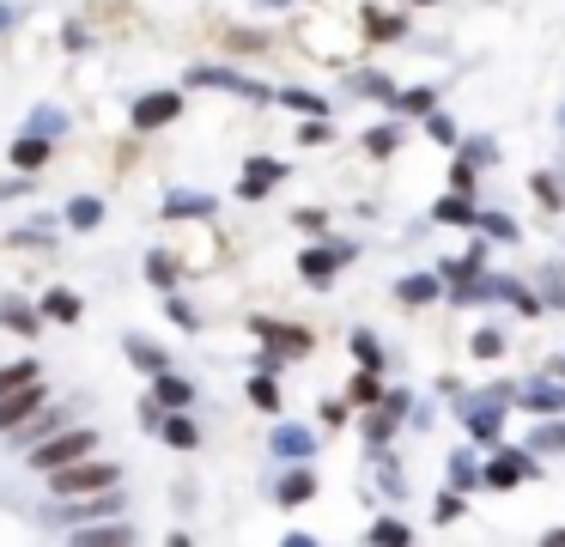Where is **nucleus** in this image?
I'll list each match as a JSON object with an SVG mask.
<instances>
[{
	"instance_id": "nucleus-60",
	"label": "nucleus",
	"mask_w": 565,
	"mask_h": 547,
	"mask_svg": "<svg viewBox=\"0 0 565 547\" xmlns=\"http://www.w3.org/2000/svg\"><path fill=\"white\" fill-rule=\"evenodd\" d=\"M262 7H292V0H262Z\"/></svg>"
},
{
	"instance_id": "nucleus-54",
	"label": "nucleus",
	"mask_w": 565,
	"mask_h": 547,
	"mask_svg": "<svg viewBox=\"0 0 565 547\" xmlns=\"http://www.w3.org/2000/svg\"><path fill=\"white\" fill-rule=\"evenodd\" d=\"M231 49H268V31H225Z\"/></svg>"
},
{
	"instance_id": "nucleus-40",
	"label": "nucleus",
	"mask_w": 565,
	"mask_h": 547,
	"mask_svg": "<svg viewBox=\"0 0 565 547\" xmlns=\"http://www.w3.org/2000/svg\"><path fill=\"white\" fill-rule=\"evenodd\" d=\"M25 134H49V140H55V134H67V116H61L55 104H37L31 122H25Z\"/></svg>"
},
{
	"instance_id": "nucleus-5",
	"label": "nucleus",
	"mask_w": 565,
	"mask_h": 547,
	"mask_svg": "<svg viewBox=\"0 0 565 547\" xmlns=\"http://www.w3.org/2000/svg\"><path fill=\"white\" fill-rule=\"evenodd\" d=\"M408 408H414V402H408V389H389V396L365 414V426H359V432H365V444H371V450H383V444L395 438V426L408 420Z\"/></svg>"
},
{
	"instance_id": "nucleus-20",
	"label": "nucleus",
	"mask_w": 565,
	"mask_h": 547,
	"mask_svg": "<svg viewBox=\"0 0 565 547\" xmlns=\"http://www.w3.org/2000/svg\"><path fill=\"white\" fill-rule=\"evenodd\" d=\"M122 353H128V359H134V365H140L146 377H158V371H171V353H165V347H152L146 335H128V341H122Z\"/></svg>"
},
{
	"instance_id": "nucleus-19",
	"label": "nucleus",
	"mask_w": 565,
	"mask_h": 547,
	"mask_svg": "<svg viewBox=\"0 0 565 547\" xmlns=\"http://www.w3.org/2000/svg\"><path fill=\"white\" fill-rule=\"evenodd\" d=\"M450 487H462V493L487 487V462H480L474 450H456V456H450Z\"/></svg>"
},
{
	"instance_id": "nucleus-37",
	"label": "nucleus",
	"mask_w": 565,
	"mask_h": 547,
	"mask_svg": "<svg viewBox=\"0 0 565 547\" xmlns=\"http://www.w3.org/2000/svg\"><path fill=\"white\" fill-rule=\"evenodd\" d=\"M401 128H408V122H383V128H371V134H365V152H371V159H389V152L401 146Z\"/></svg>"
},
{
	"instance_id": "nucleus-32",
	"label": "nucleus",
	"mask_w": 565,
	"mask_h": 547,
	"mask_svg": "<svg viewBox=\"0 0 565 547\" xmlns=\"http://www.w3.org/2000/svg\"><path fill=\"white\" fill-rule=\"evenodd\" d=\"M146 286H158V292H171V286H177V256H165V250H152V256H146Z\"/></svg>"
},
{
	"instance_id": "nucleus-24",
	"label": "nucleus",
	"mask_w": 565,
	"mask_h": 547,
	"mask_svg": "<svg viewBox=\"0 0 565 547\" xmlns=\"http://www.w3.org/2000/svg\"><path fill=\"white\" fill-rule=\"evenodd\" d=\"M432 225H480V207H474L468 195H456V189H450V195L432 207Z\"/></svg>"
},
{
	"instance_id": "nucleus-12",
	"label": "nucleus",
	"mask_w": 565,
	"mask_h": 547,
	"mask_svg": "<svg viewBox=\"0 0 565 547\" xmlns=\"http://www.w3.org/2000/svg\"><path fill=\"white\" fill-rule=\"evenodd\" d=\"M268 450L286 456V462H310V456H316V432H310V426H274V432H268Z\"/></svg>"
},
{
	"instance_id": "nucleus-7",
	"label": "nucleus",
	"mask_w": 565,
	"mask_h": 547,
	"mask_svg": "<svg viewBox=\"0 0 565 547\" xmlns=\"http://www.w3.org/2000/svg\"><path fill=\"white\" fill-rule=\"evenodd\" d=\"M517 402H523L529 414H565V377H553V371L529 377V383L517 389Z\"/></svg>"
},
{
	"instance_id": "nucleus-46",
	"label": "nucleus",
	"mask_w": 565,
	"mask_h": 547,
	"mask_svg": "<svg viewBox=\"0 0 565 547\" xmlns=\"http://www.w3.org/2000/svg\"><path fill=\"white\" fill-rule=\"evenodd\" d=\"M468 347H474V359H499L505 353V329H474Z\"/></svg>"
},
{
	"instance_id": "nucleus-58",
	"label": "nucleus",
	"mask_w": 565,
	"mask_h": 547,
	"mask_svg": "<svg viewBox=\"0 0 565 547\" xmlns=\"http://www.w3.org/2000/svg\"><path fill=\"white\" fill-rule=\"evenodd\" d=\"M547 371H553V377H565V359H553V365H547Z\"/></svg>"
},
{
	"instance_id": "nucleus-45",
	"label": "nucleus",
	"mask_w": 565,
	"mask_h": 547,
	"mask_svg": "<svg viewBox=\"0 0 565 547\" xmlns=\"http://www.w3.org/2000/svg\"><path fill=\"white\" fill-rule=\"evenodd\" d=\"M529 189H535V201H541V207H565V183H559V177L535 171V177H529Z\"/></svg>"
},
{
	"instance_id": "nucleus-10",
	"label": "nucleus",
	"mask_w": 565,
	"mask_h": 547,
	"mask_svg": "<svg viewBox=\"0 0 565 547\" xmlns=\"http://www.w3.org/2000/svg\"><path fill=\"white\" fill-rule=\"evenodd\" d=\"M37 408H49L43 383H25V389H13V396H0V432H19Z\"/></svg>"
},
{
	"instance_id": "nucleus-59",
	"label": "nucleus",
	"mask_w": 565,
	"mask_h": 547,
	"mask_svg": "<svg viewBox=\"0 0 565 547\" xmlns=\"http://www.w3.org/2000/svg\"><path fill=\"white\" fill-rule=\"evenodd\" d=\"M414 7H444V0H414Z\"/></svg>"
},
{
	"instance_id": "nucleus-31",
	"label": "nucleus",
	"mask_w": 565,
	"mask_h": 547,
	"mask_svg": "<svg viewBox=\"0 0 565 547\" xmlns=\"http://www.w3.org/2000/svg\"><path fill=\"white\" fill-rule=\"evenodd\" d=\"M480 262H487V250L474 244V250L462 256V262H438V274H444L450 286H468V280H480Z\"/></svg>"
},
{
	"instance_id": "nucleus-8",
	"label": "nucleus",
	"mask_w": 565,
	"mask_h": 547,
	"mask_svg": "<svg viewBox=\"0 0 565 547\" xmlns=\"http://www.w3.org/2000/svg\"><path fill=\"white\" fill-rule=\"evenodd\" d=\"M353 256H359L353 244H329V250H304V256H298V274H304L310 286H329V280H335V268H341V262H353Z\"/></svg>"
},
{
	"instance_id": "nucleus-26",
	"label": "nucleus",
	"mask_w": 565,
	"mask_h": 547,
	"mask_svg": "<svg viewBox=\"0 0 565 547\" xmlns=\"http://www.w3.org/2000/svg\"><path fill=\"white\" fill-rule=\"evenodd\" d=\"M49 165V134H19L13 140V171H37Z\"/></svg>"
},
{
	"instance_id": "nucleus-11",
	"label": "nucleus",
	"mask_w": 565,
	"mask_h": 547,
	"mask_svg": "<svg viewBox=\"0 0 565 547\" xmlns=\"http://www.w3.org/2000/svg\"><path fill=\"white\" fill-rule=\"evenodd\" d=\"M280 183H286V165H280V159H250L244 177H237V195H244V201H262V195L280 189Z\"/></svg>"
},
{
	"instance_id": "nucleus-29",
	"label": "nucleus",
	"mask_w": 565,
	"mask_h": 547,
	"mask_svg": "<svg viewBox=\"0 0 565 547\" xmlns=\"http://www.w3.org/2000/svg\"><path fill=\"white\" fill-rule=\"evenodd\" d=\"M79 541H92V547H128L134 541V523H86V529H79Z\"/></svg>"
},
{
	"instance_id": "nucleus-48",
	"label": "nucleus",
	"mask_w": 565,
	"mask_h": 547,
	"mask_svg": "<svg viewBox=\"0 0 565 547\" xmlns=\"http://www.w3.org/2000/svg\"><path fill=\"white\" fill-rule=\"evenodd\" d=\"M426 134H432L438 146H462V134H456V122H450L444 110H432V116H426Z\"/></svg>"
},
{
	"instance_id": "nucleus-17",
	"label": "nucleus",
	"mask_w": 565,
	"mask_h": 547,
	"mask_svg": "<svg viewBox=\"0 0 565 547\" xmlns=\"http://www.w3.org/2000/svg\"><path fill=\"white\" fill-rule=\"evenodd\" d=\"M37 310H43L49 323H67V329H73V323H79V310H86V304H79V292H67V286H49Z\"/></svg>"
},
{
	"instance_id": "nucleus-14",
	"label": "nucleus",
	"mask_w": 565,
	"mask_h": 547,
	"mask_svg": "<svg viewBox=\"0 0 565 547\" xmlns=\"http://www.w3.org/2000/svg\"><path fill=\"white\" fill-rule=\"evenodd\" d=\"M274 499L292 511V505H304V499H316V468L310 462H298V468H286L280 475V487H274Z\"/></svg>"
},
{
	"instance_id": "nucleus-9",
	"label": "nucleus",
	"mask_w": 565,
	"mask_h": 547,
	"mask_svg": "<svg viewBox=\"0 0 565 547\" xmlns=\"http://www.w3.org/2000/svg\"><path fill=\"white\" fill-rule=\"evenodd\" d=\"M250 335L268 341V347H280V353H310V329L280 323V317H250Z\"/></svg>"
},
{
	"instance_id": "nucleus-25",
	"label": "nucleus",
	"mask_w": 565,
	"mask_h": 547,
	"mask_svg": "<svg viewBox=\"0 0 565 547\" xmlns=\"http://www.w3.org/2000/svg\"><path fill=\"white\" fill-rule=\"evenodd\" d=\"M61 426H67V414H55V408H37V414H31L19 432H7V438H19V444H43V438H55Z\"/></svg>"
},
{
	"instance_id": "nucleus-28",
	"label": "nucleus",
	"mask_w": 565,
	"mask_h": 547,
	"mask_svg": "<svg viewBox=\"0 0 565 547\" xmlns=\"http://www.w3.org/2000/svg\"><path fill=\"white\" fill-rule=\"evenodd\" d=\"M365 37H371V43H395V37H408V19H395V13H377V7H365Z\"/></svg>"
},
{
	"instance_id": "nucleus-13",
	"label": "nucleus",
	"mask_w": 565,
	"mask_h": 547,
	"mask_svg": "<svg viewBox=\"0 0 565 547\" xmlns=\"http://www.w3.org/2000/svg\"><path fill=\"white\" fill-rule=\"evenodd\" d=\"M158 213H165V219H213L219 201H213V195H195V189H171Z\"/></svg>"
},
{
	"instance_id": "nucleus-3",
	"label": "nucleus",
	"mask_w": 565,
	"mask_h": 547,
	"mask_svg": "<svg viewBox=\"0 0 565 547\" xmlns=\"http://www.w3.org/2000/svg\"><path fill=\"white\" fill-rule=\"evenodd\" d=\"M183 86H189V92H231V98H250V104H268V98H274L262 80H250V73H231V67H189Z\"/></svg>"
},
{
	"instance_id": "nucleus-2",
	"label": "nucleus",
	"mask_w": 565,
	"mask_h": 547,
	"mask_svg": "<svg viewBox=\"0 0 565 547\" xmlns=\"http://www.w3.org/2000/svg\"><path fill=\"white\" fill-rule=\"evenodd\" d=\"M98 450V432L92 426H61L55 438H43V444H31V468H43V475H49V468H67V462H79V456H92Z\"/></svg>"
},
{
	"instance_id": "nucleus-34",
	"label": "nucleus",
	"mask_w": 565,
	"mask_h": 547,
	"mask_svg": "<svg viewBox=\"0 0 565 547\" xmlns=\"http://www.w3.org/2000/svg\"><path fill=\"white\" fill-rule=\"evenodd\" d=\"M462 511H468V493H462V487H444V493H438V505H432V523H438V529H450Z\"/></svg>"
},
{
	"instance_id": "nucleus-61",
	"label": "nucleus",
	"mask_w": 565,
	"mask_h": 547,
	"mask_svg": "<svg viewBox=\"0 0 565 547\" xmlns=\"http://www.w3.org/2000/svg\"><path fill=\"white\" fill-rule=\"evenodd\" d=\"M559 128H565V110H559Z\"/></svg>"
},
{
	"instance_id": "nucleus-49",
	"label": "nucleus",
	"mask_w": 565,
	"mask_h": 547,
	"mask_svg": "<svg viewBox=\"0 0 565 547\" xmlns=\"http://www.w3.org/2000/svg\"><path fill=\"white\" fill-rule=\"evenodd\" d=\"M322 140H335L329 116H310V122H298V146H322Z\"/></svg>"
},
{
	"instance_id": "nucleus-36",
	"label": "nucleus",
	"mask_w": 565,
	"mask_h": 547,
	"mask_svg": "<svg viewBox=\"0 0 565 547\" xmlns=\"http://www.w3.org/2000/svg\"><path fill=\"white\" fill-rule=\"evenodd\" d=\"M432 104H438V92H432V86H408V92H395V110H401V116H432Z\"/></svg>"
},
{
	"instance_id": "nucleus-15",
	"label": "nucleus",
	"mask_w": 565,
	"mask_h": 547,
	"mask_svg": "<svg viewBox=\"0 0 565 547\" xmlns=\"http://www.w3.org/2000/svg\"><path fill=\"white\" fill-rule=\"evenodd\" d=\"M468 432L480 438V444H499L505 438V414H499V402H468Z\"/></svg>"
},
{
	"instance_id": "nucleus-53",
	"label": "nucleus",
	"mask_w": 565,
	"mask_h": 547,
	"mask_svg": "<svg viewBox=\"0 0 565 547\" xmlns=\"http://www.w3.org/2000/svg\"><path fill=\"white\" fill-rule=\"evenodd\" d=\"M541 286H547V304H553V310H565V274H559V268H547V274H541Z\"/></svg>"
},
{
	"instance_id": "nucleus-6",
	"label": "nucleus",
	"mask_w": 565,
	"mask_h": 547,
	"mask_svg": "<svg viewBox=\"0 0 565 547\" xmlns=\"http://www.w3.org/2000/svg\"><path fill=\"white\" fill-rule=\"evenodd\" d=\"M177 116H183V92H146V98H134V110H128V122H134L140 134L171 128Z\"/></svg>"
},
{
	"instance_id": "nucleus-22",
	"label": "nucleus",
	"mask_w": 565,
	"mask_h": 547,
	"mask_svg": "<svg viewBox=\"0 0 565 547\" xmlns=\"http://www.w3.org/2000/svg\"><path fill=\"white\" fill-rule=\"evenodd\" d=\"M347 92H353V98H383V104H395L389 73H377V67H359V73H347Z\"/></svg>"
},
{
	"instance_id": "nucleus-56",
	"label": "nucleus",
	"mask_w": 565,
	"mask_h": 547,
	"mask_svg": "<svg viewBox=\"0 0 565 547\" xmlns=\"http://www.w3.org/2000/svg\"><path fill=\"white\" fill-rule=\"evenodd\" d=\"M13 31V7H7V0H0V37H7Z\"/></svg>"
},
{
	"instance_id": "nucleus-52",
	"label": "nucleus",
	"mask_w": 565,
	"mask_h": 547,
	"mask_svg": "<svg viewBox=\"0 0 565 547\" xmlns=\"http://www.w3.org/2000/svg\"><path fill=\"white\" fill-rule=\"evenodd\" d=\"M165 310H171V323H177L183 335H195V329H201V317H195V304H183V298H171Z\"/></svg>"
},
{
	"instance_id": "nucleus-33",
	"label": "nucleus",
	"mask_w": 565,
	"mask_h": 547,
	"mask_svg": "<svg viewBox=\"0 0 565 547\" xmlns=\"http://www.w3.org/2000/svg\"><path fill=\"white\" fill-rule=\"evenodd\" d=\"M353 365H365V371H383V341H377L371 329H353Z\"/></svg>"
},
{
	"instance_id": "nucleus-38",
	"label": "nucleus",
	"mask_w": 565,
	"mask_h": 547,
	"mask_svg": "<svg viewBox=\"0 0 565 547\" xmlns=\"http://www.w3.org/2000/svg\"><path fill=\"white\" fill-rule=\"evenodd\" d=\"M371 541H377V547H408L414 529L401 523V517H377V523H371Z\"/></svg>"
},
{
	"instance_id": "nucleus-4",
	"label": "nucleus",
	"mask_w": 565,
	"mask_h": 547,
	"mask_svg": "<svg viewBox=\"0 0 565 547\" xmlns=\"http://www.w3.org/2000/svg\"><path fill=\"white\" fill-rule=\"evenodd\" d=\"M535 475H541L535 450H529V444L517 450V444H505V438H499V450L487 456V487H499V493H505V487H523V481H535Z\"/></svg>"
},
{
	"instance_id": "nucleus-41",
	"label": "nucleus",
	"mask_w": 565,
	"mask_h": 547,
	"mask_svg": "<svg viewBox=\"0 0 565 547\" xmlns=\"http://www.w3.org/2000/svg\"><path fill=\"white\" fill-rule=\"evenodd\" d=\"M250 402H256L262 414H280V389H274V371H256V377H250Z\"/></svg>"
},
{
	"instance_id": "nucleus-35",
	"label": "nucleus",
	"mask_w": 565,
	"mask_h": 547,
	"mask_svg": "<svg viewBox=\"0 0 565 547\" xmlns=\"http://www.w3.org/2000/svg\"><path fill=\"white\" fill-rule=\"evenodd\" d=\"M529 450H535V456H553V450H565V420H541V426L529 432Z\"/></svg>"
},
{
	"instance_id": "nucleus-43",
	"label": "nucleus",
	"mask_w": 565,
	"mask_h": 547,
	"mask_svg": "<svg viewBox=\"0 0 565 547\" xmlns=\"http://www.w3.org/2000/svg\"><path fill=\"white\" fill-rule=\"evenodd\" d=\"M499 298H505V304H517L523 317H541V298H535L523 280H499Z\"/></svg>"
},
{
	"instance_id": "nucleus-23",
	"label": "nucleus",
	"mask_w": 565,
	"mask_h": 547,
	"mask_svg": "<svg viewBox=\"0 0 565 547\" xmlns=\"http://www.w3.org/2000/svg\"><path fill=\"white\" fill-rule=\"evenodd\" d=\"M152 396L165 402V408H189V402H195V383L177 377V371H158V377H152Z\"/></svg>"
},
{
	"instance_id": "nucleus-42",
	"label": "nucleus",
	"mask_w": 565,
	"mask_h": 547,
	"mask_svg": "<svg viewBox=\"0 0 565 547\" xmlns=\"http://www.w3.org/2000/svg\"><path fill=\"white\" fill-rule=\"evenodd\" d=\"M480 231H487L493 244H517V238H523V225L505 219V213H480Z\"/></svg>"
},
{
	"instance_id": "nucleus-57",
	"label": "nucleus",
	"mask_w": 565,
	"mask_h": 547,
	"mask_svg": "<svg viewBox=\"0 0 565 547\" xmlns=\"http://www.w3.org/2000/svg\"><path fill=\"white\" fill-rule=\"evenodd\" d=\"M541 541H547V547H565V523H559V529H547Z\"/></svg>"
},
{
	"instance_id": "nucleus-21",
	"label": "nucleus",
	"mask_w": 565,
	"mask_h": 547,
	"mask_svg": "<svg viewBox=\"0 0 565 547\" xmlns=\"http://www.w3.org/2000/svg\"><path fill=\"white\" fill-rule=\"evenodd\" d=\"M158 438H165L171 450H195V444H201V426H195L183 408H171V414H165V426H158Z\"/></svg>"
},
{
	"instance_id": "nucleus-50",
	"label": "nucleus",
	"mask_w": 565,
	"mask_h": 547,
	"mask_svg": "<svg viewBox=\"0 0 565 547\" xmlns=\"http://www.w3.org/2000/svg\"><path fill=\"white\" fill-rule=\"evenodd\" d=\"M377 462H383V468H377V475H383V493H395V499H401V493H408V475H401L395 456H383V450H377Z\"/></svg>"
},
{
	"instance_id": "nucleus-39",
	"label": "nucleus",
	"mask_w": 565,
	"mask_h": 547,
	"mask_svg": "<svg viewBox=\"0 0 565 547\" xmlns=\"http://www.w3.org/2000/svg\"><path fill=\"white\" fill-rule=\"evenodd\" d=\"M347 396H353L359 408H377V402H383V383H377V371H365V365H359V371H353V389H347Z\"/></svg>"
},
{
	"instance_id": "nucleus-44",
	"label": "nucleus",
	"mask_w": 565,
	"mask_h": 547,
	"mask_svg": "<svg viewBox=\"0 0 565 547\" xmlns=\"http://www.w3.org/2000/svg\"><path fill=\"white\" fill-rule=\"evenodd\" d=\"M37 383V359H19V365H0V396H13V389Z\"/></svg>"
},
{
	"instance_id": "nucleus-16",
	"label": "nucleus",
	"mask_w": 565,
	"mask_h": 547,
	"mask_svg": "<svg viewBox=\"0 0 565 547\" xmlns=\"http://www.w3.org/2000/svg\"><path fill=\"white\" fill-rule=\"evenodd\" d=\"M43 323H49V317H43V310H31L25 298H0V329H13V335H25V341H31Z\"/></svg>"
},
{
	"instance_id": "nucleus-47",
	"label": "nucleus",
	"mask_w": 565,
	"mask_h": 547,
	"mask_svg": "<svg viewBox=\"0 0 565 547\" xmlns=\"http://www.w3.org/2000/svg\"><path fill=\"white\" fill-rule=\"evenodd\" d=\"M292 225L304 231V238H322V231H329V213H322V207H298V213H292Z\"/></svg>"
},
{
	"instance_id": "nucleus-55",
	"label": "nucleus",
	"mask_w": 565,
	"mask_h": 547,
	"mask_svg": "<svg viewBox=\"0 0 565 547\" xmlns=\"http://www.w3.org/2000/svg\"><path fill=\"white\" fill-rule=\"evenodd\" d=\"M462 159H474V165H493V140H462Z\"/></svg>"
},
{
	"instance_id": "nucleus-51",
	"label": "nucleus",
	"mask_w": 565,
	"mask_h": 547,
	"mask_svg": "<svg viewBox=\"0 0 565 547\" xmlns=\"http://www.w3.org/2000/svg\"><path fill=\"white\" fill-rule=\"evenodd\" d=\"M474 177H480L474 159H456V165H450V189H456V195H474Z\"/></svg>"
},
{
	"instance_id": "nucleus-27",
	"label": "nucleus",
	"mask_w": 565,
	"mask_h": 547,
	"mask_svg": "<svg viewBox=\"0 0 565 547\" xmlns=\"http://www.w3.org/2000/svg\"><path fill=\"white\" fill-rule=\"evenodd\" d=\"M67 225H73V231H98V225H104V201H98V195H73V201H67Z\"/></svg>"
},
{
	"instance_id": "nucleus-1",
	"label": "nucleus",
	"mask_w": 565,
	"mask_h": 547,
	"mask_svg": "<svg viewBox=\"0 0 565 547\" xmlns=\"http://www.w3.org/2000/svg\"><path fill=\"white\" fill-rule=\"evenodd\" d=\"M49 487H55V499H86V493L122 487V468H116V462L79 456V462H67V468H49Z\"/></svg>"
},
{
	"instance_id": "nucleus-18",
	"label": "nucleus",
	"mask_w": 565,
	"mask_h": 547,
	"mask_svg": "<svg viewBox=\"0 0 565 547\" xmlns=\"http://www.w3.org/2000/svg\"><path fill=\"white\" fill-rule=\"evenodd\" d=\"M438 292H444V274H401L395 280V298L401 304H432Z\"/></svg>"
},
{
	"instance_id": "nucleus-30",
	"label": "nucleus",
	"mask_w": 565,
	"mask_h": 547,
	"mask_svg": "<svg viewBox=\"0 0 565 547\" xmlns=\"http://www.w3.org/2000/svg\"><path fill=\"white\" fill-rule=\"evenodd\" d=\"M280 104H286V110H298V116H329V98L310 92V86H286V92H280Z\"/></svg>"
}]
</instances>
